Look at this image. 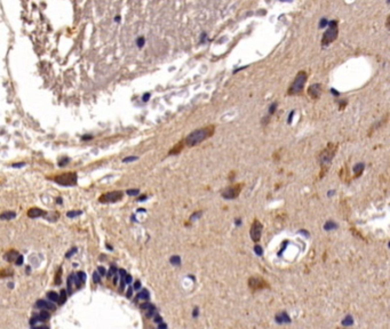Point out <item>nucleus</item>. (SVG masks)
<instances>
[{
	"label": "nucleus",
	"instance_id": "nucleus-1",
	"mask_svg": "<svg viewBox=\"0 0 390 329\" xmlns=\"http://www.w3.org/2000/svg\"><path fill=\"white\" fill-rule=\"evenodd\" d=\"M214 127H207L203 128V129H197L195 131H192L191 134L188 135V137L186 138V144L188 146H195L199 143H202L203 141H205L206 138H208L212 134H213V129Z\"/></svg>",
	"mask_w": 390,
	"mask_h": 329
},
{
	"label": "nucleus",
	"instance_id": "nucleus-2",
	"mask_svg": "<svg viewBox=\"0 0 390 329\" xmlns=\"http://www.w3.org/2000/svg\"><path fill=\"white\" fill-rule=\"evenodd\" d=\"M337 146L334 145V144H328L326 146L321 153L319 154V162H320V167H321V176L327 171V169L330 168L331 166V162H332V159L334 157L335 154V151H336Z\"/></svg>",
	"mask_w": 390,
	"mask_h": 329
},
{
	"label": "nucleus",
	"instance_id": "nucleus-3",
	"mask_svg": "<svg viewBox=\"0 0 390 329\" xmlns=\"http://www.w3.org/2000/svg\"><path fill=\"white\" fill-rule=\"evenodd\" d=\"M307 80H308V73L305 72V71H300V72H297V74L295 75V78H294V80H293V82L291 84L290 88L287 89V94L291 95V96L302 94Z\"/></svg>",
	"mask_w": 390,
	"mask_h": 329
},
{
	"label": "nucleus",
	"instance_id": "nucleus-4",
	"mask_svg": "<svg viewBox=\"0 0 390 329\" xmlns=\"http://www.w3.org/2000/svg\"><path fill=\"white\" fill-rule=\"evenodd\" d=\"M339 35V28H337V22L336 21H331L328 23L327 30L324 32L323 38H321V45L323 46H328L332 44L335 39L337 38Z\"/></svg>",
	"mask_w": 390,
	"mask_h": 329
},
{
	"label": "nucleus",
	"instance_id": "nucleus-5",
	"mask_svg": "<svg viewBox=\"0 0 390 329\" xmlns=\"http://www.w3.org/2000/svg\"><path fill=\"white\" fill-rule=\"evenodd\" d=\"M57 184L60 185H64V186H73L77 184V181H78V176L76 173H72V171H69V173H63V174H60L55 176L53 178Z\"/></svg>",
	"mask_w": 390,
	"mask_h": 329
},
{
	"label": "nucleus",
	"instance_id": "nucleus-6",
	"mask_svg": "<svg viewBox=\"0 0 390 329\" xmlns=\"http://www.w3.org/2000/svg\"><path fill=\"white\" fill-rule=\"evenodd\" d=\"M248 286L249 288L253 290V292H258V290H262V289H265V288H269V283L262 279V278H251L248 280Z\"/></svg>",
	"mask_w": 390,
	"mask_h": 329
},
{
	"label": "nucleus",
	"instance_id": "nucleus-7",
	"mask_svg": "<svg viewBox=\"0 0 390 329\" xmlns=\"http://www.w3.org/2000/svg\"><path fill=\"white\" fill-rule=\"evenodd\" d=\"M123 198V192L121 191H112V192H108L103 196H101L98 198V201L102 203L105 202H116V201L120 200Z\"/></svg>",
	"mask_w": 390,
	"mask_h": 329
},
{
	"label": "nucleus",
	"instance_id": "nucleus-8",
	"mask_svg": "<svg viewBox=\"0 0 390 329\" xmlns=\"http://www.w3.org/2000/svg\"><path fill=\"white\" fill-rule=\"evenodd\" d=\"M240 190H242V185L237 184V185H233V186H230V187H227L224 191L222 192V197L224 199H235L239 196L240 193Z\"/></svg>",
	"mask_w": 390,
	"mask_h": 329
},
{
	"label": "nucleus",
	"instance_id": "nucleus-9",
	"mask_svg": "<svg viewBox=\"0 0 390 329\" xmlns=\"http://www.w3.org/2000/svg\"><path fill=\"white\" fill-rule=\"evenodd\" d=\"M261 233H262V224L258 219H255L251 226V238L253 241L258 242L261 239Z\"/></svg>",
	"mask_w": 390,
	"mask_h": 329
},
{
	"label": "nucleus",
	"instance_id": "nucleus-10",
	"mask_svg": "<svg viewBox=\"0 0 390 329\" xmlns=\"http://www.w3.org/2000/svg\"><path fill=\"white\" fill-rule=\"evenodd\" d=\"M321 85L320 84H314L308 88V95L312 100H318L321 95Z\"/></svg>",
	"mask_w": 390,
	"mask_h": 329
},
{
	"label": "nucleus",
	"instance_id": "nucleus-11",
	"mask_svg": "<svg viewBox=\"0 0 390 329\" xmlns=\"http://www.w3.org/2000/svg\"><path fill=\"white\" fill-rule=\"evenodd\" d=\"M36 306L38 309H45V310H48V311H54L56 309L55 304L53 303V301H44V299H39L37 303H36Z\"/></svg>",
	"mask_w": 390,
	"mask_h": 329
},
{
	"label": "nucleus",
	"instance_id": "nucleus-12",
	"mask_svg": "<svg viewBox=\"0 0 390 329\" xmlns=\"http://www.w3.org/2000/svg\"><path fill=\"white\" fill-rule=\"evenodd\" d=\"M28 216L31 218H37L41 216H46V212L40 209V208H31L28 210Z\"/></svg>",
	"mask_w": 390,
	"mask_h": 329
},
{
	"label": "nucleus",
	"instance_id": "nucleus-13",
	"mask_svg": "<svg viewBox=\"0 0 390 329\" xmlns=\"http://www.w3.org/2000/svg\"><path fill=\"white\" fill-rule=\"evenodd\" d=\"M19 253L17 252H15V250H9V253H7L6 254V259L8 261V262H14V261H16L17 259V257H19Z\"/></svg>",
	"mask_w": 390,
	"mask_h": 329
},
{
	"label": "nucleus",
	"instance_id": "nucleus-14",
	"mask_svg": "<svg viewBox=\"0 0 390 329\" xmlns=\"http://www.w3.org/2000/svg\"><path fill=\"white\" fill-rule=\"evenodd\" d=\"M148 298H149V292L147 290V289H143V290H141V292L137 294L135 301H136V302H137L139 299H145V301H147Z\"/></svg>",
	"mask_w": 390,
	"mask_h": 329
},
{
	"label": "nucleus",
	"instance_id": "nucleus-15",
	"mask_svg": "<svg viewBox=\"0 0 390 329\" xmlns=\"http://www.w3.org/2000/svg\"><path fill=\"white\" fill-rule=\"evenodd\" d=\"M15 216H16V214H15L14 212H5V213H2V214H1L0 218L3 219V220H6V219L15 218Z\"/></svg>",
	"mask_w": 390,
	"mask_h": 329
},
{
	"label": "nucleus",
	"instance_id": "nucleus-16",
	"mask_svg": "<svg viewBox=\"0 0 390 329\" xmlns=\"http://www.w3.org/2000/svg\"><path fill=\"white\" fill-rule=\"evenodd\" d=\"M39 317H40L41 321H46L47 319H49L51 314H49L48 310H45V309H42V311H40V313H39Z\"/></svg>",
	"mask_w": 390,
	"mask_h": 329
},
{
	"label": "nucleus",
	"instance_id": "nucleus-17",
	"mask_svg": "<svg viewBox=\"0 0 390 329\" xmlns=\"http://www.w3.org/2000/svg\"><path fill=\"white\" fill-rule=\"evenodd\" d=\"M65 299H67V290L62 289V290H61V292H60V297H58V304H60V305L64 304Z\"/></svg>",
	"mask_w": 390,
	"mask_h": 329
},
{
	"label": "nucleus",
	"instance_id": "nucleus-18",
	"mask_svg": "<svg viewBox=\"0 0 390 329\" xmlns=\"http://www.w3.org/2000/svg\"><path fill=\"white\" fill-rule=\"evenodd\" d=\"M140 308L142 309V310H156V306L154 305H152L151 303H149V302H145V303H143V304H141L140 305Z\"/></svg>",
	"mask_w": 390,
	"mask_h": 329
},
{
	"label": "nucleus",
	"instance_id": "nucleus-19",
	"mask_svg": "<svg viewBox=\"0 0 390 329\" xmlns=\"http://www.w3.org/2000/svg\"><path fill=\"white\" fill-rule=\"evenodd\" d=\"M169 262H170V264H173V265H180V264H181V258H180V256H177V255L172 256V257L169 258Z\"/></svg>",
	"mask_w": 390,
	"mask_h": 329
},
{
	"label": "nucleus",
	"instance_id": "nucleus-20",
	"mask_svg": "<svg viewBox=\"0 0 390 329\" xmlns=\"http://www.w3.org/2000/svg\"><path fill=\"white\" fill-rule=\"evenodd\" d=\"M47 297H48V299H51V301H53V302H58V295L56 294L55 292H49L48 294H47Z\"/></svg>",
	"mask_w": 390,
	"mask_h": 329
},
{
	"label": "nucleus",
	"instance_id": "nucleus-21",
	"mask_svg": "<svg viewBox=\"0 0 390 329\" xmlns=\"http://www.w3.org/2000/svg\"><path fill=\"white\" fill-rule=\"evenodd\" d=\"M82 214L81 210H70L67 213V216L68 217H77V216H80Z\"/></svg>",
	"mask_w": 390,
	"mask_h": 329
},
{
	"label": "nucleus",
	"instance_id": "nucleus-22",
	"mask_svg": "<svg viewBox=\"0 0 390 329\" xmlns=\"http://www.w3.org/2000/svg\"><path fill=\"white\" fill-rule=\"evenodd\" d=\"M72 280H73V276H72V274H71V275H69V278H68V292H69L70 295L72 294Z\"/></svg>",
	"mask_w": 390,
	"mask_h": 329
},
{
	"label": "nucleus",
	"instance_id": "nucleus-23",
	"mask_svg": "<svg viewBox=\"0 0 390 329\" xmlns=\"http://www.w3.org/2000/svg\"><path fill=\"white\" fill-rule=\"evenodd\" d=\"M117 273H118V269L114 265H112L111 267H110V270H109V272H108V278H111L112 275H114V274Z\"/></svg>",
	"mask_w": 390,
	"mask_h": 329
},
{
	"label": "nucleus",
	"instance_id": "nucleus-24",
	"mask_svg": "<svg viewBox=\"0 0 390 329\" xmlns=\"http://www.w3.org/2000/svg\"><path fill=\"white\" fill-rule=\"evenodd\" d=\"M101 276H102V275H101V274L98 273V271H95V272H94V273H93V280H94V282H95V283H98V282L101 281Z\"/></svg>",
	"mask_w": 390,
	"mask_h": 329
},
{
	"label": "nucleus",
	"instance_id": "nucleus-25",
	"mask_svg": "<svg viewBox=\"0 0 390 329\" xmlns=\"http://www.w3.org/2000/svg\"><path fill=\"white\" fill-rule=\"evenodd\" d=\"M61 274H62V269L60 267L57 273H56V279H55V283L56 285H61Z\"/></svg>",
	"mask_w": 390,
	"mask_h": 329
},
{
	"label": "nucleus",
	"instance_id": "nucleus-26",
	"mask_svg": "<svg viewBox=\"0 0 390 329\" xmlns=\"http://www.w3.org/2000/svg\"><path fill=\"white\" fill-rule=\"evenodd\" d=\"M139 190H136V189H130V190H127L126 191V193L128 194V196H137L139 194Z\"/></svg>",
	"mask_w": 390,
	"mask_h": 329
},
{
	"label": "nucleus",
	"instance_id": "nucleus-27",
	"mask_svg": "<svg viewBox=\"0 0 390 329\" xmlns=\"http://www.w3.org/2000/svg\"><path fill=\"white\" fill-rule=\"evenodd\" d=\"M78 276H79V279L82 281V282H85L86 281V273L85 272H82V271H80V272H78Z\"/></svg>",
	"mask_w": 390,
	"mask_h": 329
},
{
	"label": "nucleus",
	"instance_id": "nucleus-28",
	"mask_svg": "<svg viewBox=\"0 0 390 329\" xmlns=\"http://www.w3.org/2000/svg\"><path fill=\"white\" fill-rule=\"evenodd\" d=\"M137 160V157H127V158H124V162H132V161H136Z\"/></svg>",
	"mask_w": 390,
	"mask_h": 329
},
{
	"label": "nucleus",
	"instance_id": "nucleus-29",
	"mask_svg": "<svg viewBox=\"0 0 390 329\" xmlns=\"http://www.w3.org/2000/svg\"><path fill=\"white\" fill-rule=\"evenodd\" d=\"M144 42H145V40H144V38H139L137 40H136V44H137V46L139 47H143V45H144Z\"/></svg>",
	"mask_w": 390,
	"mask_h": 329
},
{
	"label": "nucleus",
	"instance_id": "nucleus-30",
	"mask_svg": "<svg viewBox=\"0 0 390 329\" xmlns=\"http://www.w3.org/2000/svg\"><path fill=\"white\" fill-rule=\"evenodd\" d=\"M199 216H202V212H197V213H195V214L190 217V219H191V220H196Z\"/></svg>",
	"mask_w": 390,
	"mask_h": 329
},
{
	"label": "nucleus",
	"instance_id": "nucleus-31",
	"mask_svg": "<svg viewBox=\"0 0 390 329\" xmlns=\"http://www.w3.org/2000/svg\"><path fill=\"white\" fill-rule=\"evenodd\" d=\"M132 275L130 274H126V276H125V282H126V285H130L132 283Z\"/></svg>",
	"mask_w": 390,
	"mask_h": 329
},
{
	"label": "nucleus",
	"instance_id": "nucleus-32",
	"mask_svg": "<svg viewBox=\"0 0 390 329\" xmlns=\"http://www.w3.org/2000/svg\"><path fill=\"white\" fill-rule=\"evenodd\" d=\"M23 261H24L23 256H22V255H19V257H17V259L15 261V263H16L17 265H22V264H23Z\"/></svg>",
	"mask_w": 390,
	"mask_h": 329
},
{
	"label": "nucleus",
	"instance_id": "nucleus-33",
	"mask_svg": "<svg viewBox=\"0 0 390 329\" xmlns=\"http://www.w3.org/2000/svg\"><path fill=\"white\" fill-rule=\"evenodd\" d=\"M153 321H154V322H157V323H160V322L163 321V319H161V317H160V315L156 314V315L153 317Z\"/></svg>",
	"mask_w": 390,
	"mask_h": 329
},
{
	"label": "nucleus",
	"instance_id": "nucleus-34",
	"mask_svg": "<svg viewBox=\"0 0 390 329\" xmlns=\"http://www.w3.org/2000/svg\"><path fill=\"white\" fill-rule=\"evenodd\" d=\"M70 161V159L69 158H65V159H62L60 162H58V166H61V167H63V166H65V164L67 162H69Z\"/></svg>",
	"mask_w": 390,
	"mask_h": 329
},
{
	"label": "nucleus",
	"instance_id": "nucleus-35",
	"mask_svg": "<svg viewBox=\"0 0 390 329\" xmlns=\"http://www.w3.org/2000/svg\"><path fill=\"white\" fill-rule=\"evenodd\" d=\"M76 252H77V248H72L70 252H68V253L65 254V257H67V258H70V257H71V255H72V254H74Z\"/></svg>",
	"mask_w": 390,
	"mask_h": 329
},
{
	"label": "nucleus",
	"instance_id": "nucleus-36",
	"mask_svg": "<svg viewBox=\"0 0 390 329\" xmlns=\"http://www.w3.org/2000/svg\"><path fill=\"white\" fill-rule=\"evenodd\" d=\"M141 288V281L140 280H137V281H135L134 282V289L135 290H137V289H140Z\"/></svg>",
	"mask_w": 390,
	"mask_h": 329
},
{
	"label": "nucleus",
	"instance_id": "nucleus-37",
	"mask_svg": "<svg viewBox=\"0 0 390 329\" xmlns=\"http://www.w3.org/2000/svg\"><path fill=\"white\" fill-rule=\"evenodd\" d=\"M97 271H98V273L101 274V275H105V273H107V272H105V269H104L103 266H100V267L97 269Z\"/></svg>",
	"mask_w": 390,
	"mask_h": 329
},
{
	"label": "nucleus",
	"instance_id": "nucleus-38",
	"mask_svg": "<svg viewBox=\"0 0 390 329\" xmlns=\"http://www.w3.org/2000/svg\"><path fill=\"white\" fill-rule=\"evenodd\" d=\"M327 24V21H326V18H321V21H320V24H319V28L321 29V28H324V25H326Z\"/></svg>",
	"mask_w": 390,
	"mask_h": 329
},
{
	"label": "nucleus",
	"instance_id": "nucleus-39",
	"mask_svg": "<svg viewBox=\"0 0 390 329\" xmlns=\"http://www.w3.org/2000/svg\"><path fill=\"white\" fill-rule=\"evenodd\" d=\"M92 138H93L92 135H85V136H82V141H88V140H92Z\"/></svg>",
	"mask_w": 390,
	"mask_h": 329
},
{
	"label": "nucleus",
	"instance_id": "nucleus-40",
	"mask_svg": "<svg viewBox=\"0 0 390 329\" xmlns=\"http://www.w3.org/2000/svg\"><path fill=\"white\" fill-rule=\"evenodd\" d=\"M386 26H387V29L389 30L390 31V16H388V18H387V22H386Z\"/></svg>",
	"mask_w": 390,
	"mask_h": 329
},
{
	"label": "nucleus",
	"instance_id": "nucleus-41",
	"mask_svg": "<svg viewBox=\"0 0 390 329\" xmlns=\"http://www.w3.org/2000/svg\"><path fill=\"white\" fill-rule=\"evenodd\" d=\"M255 252H256L259 255H261V254H262V249L260 248V246H256V247H255Z\"/></svg>",
	"mask_w": 390,
	"mask_h": 329
},
{
	"label": "nucleus",
	"instance_id": "nucleus-42",
	"mask_svg": "<svg viewBox=\"0 0 390 329\" xmlns=\"http://www.w3.org/2000/svg\"><path fill=\"white\" fill-rule=\"evenodd\" d=\"M132 292H133V289H132V288H128V290H127V294H126V296H127L128 298H130V297H132Z\"/></svg>",
	"mask_w": 390,
	"mask_h": 329
},
{
	"label": "nucleus",
	"instance_id": "nucleus-43",
	"mask_svg": "<svg viewBox=\"0 0 390 329\" xmlns=\"http://www.w3.org/2000/svg\"><path fill=\"white\" fill-rule=\"evenodd\" d=\"M147 199V196H141L139 199H137V201H140V202H142L143 200H145Z\"/></svg>",
	"mask_w": 390,
	"mask_h": 329
},
{
	"label": "nucleus",
	"instance_id": "nucleus-44",
	"mask_svg": "<svg viewBox=\"0 0 390 329\" xmlns=\"http://www.w3.org/2000/svg\"><path fill=\"white\" fill-rule=\"evenodd\" d=\"M149 97H150V94H145V95L143 96V101H144V102H147V101L149 100Z\"/></svg>",
	"mask_w": 390,
	"mask_h": 329
},
{
	"label": "nucleus",
	"instance_id": "nucleus-45",
	"mask_svg": "<svg viewBox=\"0 0 390 329\" xmlns=\"http://www.w3.org/2000/svg\"><path fill=\"white\" fill-rule=\"evenodd\" d=\"M275 109H276V104H272V106L270 108V113H274V112H275Z\"/></svg>",
	"mask_w": 390,
	"mask_h": 329
},
{
	"label": "nucleus",
	"instance_id": "nucleus-46",
	"mask_svg": "<svg viewBox=\"0 0 390 329\" xmlns=\"http://www.w3.org/2000/svg\"><path fill=\"white\" fill-rule=\"evenodd\" d=\"M24 164H25L24 162H21V164H13V167H23Z\"/></svg>",
	"mask_w": 390,
	"mask_h": 329
},
{
	"label": "nucleus",
	"instance_id": "nucleus-47",
	"mask_svg": "<svg viewBox=\"0 0 390 329\" xmlns=\"http://www.w3.org/2000/svg\"><path fill=\"white\" fill-rule=\"evenodd\" d=\"M158 328H167V325L166 323H160L159 326H158Z\"/></svg>",
	"mask_w": 390,
	"mask_h": 329
},
{
	"label": "nucleus",
	"instance_id": "nucleus-48",
	"mask_svg": "<svg viewBox=\"0 0 390 329\" xmlns=\"http://www.w3.org/2000/svg\"><path fill=\"white\" fill-rule=\"evenodd\" d=\"M198 315V309H195V312H193V317H197Z\"/></svg>",
	"mask_w": 390,
	"mask_h": 329
},
{
	"label": "nucleus",
	"instance_id": "nucleus-49",
	"mask_svg": "<svg viewBox=\"0 0 390 329\" xmlns=\"http://www.w3.org/2000/svg\"><path fill=\"white\" fill-rule=\"evenodd\" d=\"M56 202L61 205V203H62V198H57V199H56Z\"/></svg>",
	"mask_w": 390,
	"mask_h": 329
},
{
	"label": "nucleus",
	"instance_id": "nucleus-50",
	"mask_svg": "<svg viewBox=\"0 0 390 329\" xmlns=\"http://www.w3.org/2000/svg\"><path fill=\"white\" fill-rule=\"evenodd\" d=\"M388 2H390V0H388Z\"/></svg>",
	"mask_w": 390,
	"mask_h": 329
}]
</instances>
